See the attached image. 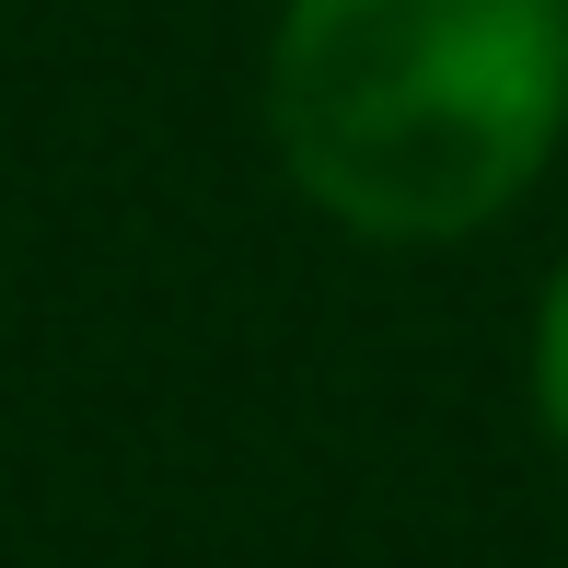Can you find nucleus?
<instances>
[{
  "mask_svg": "<svg viewBox=\"0 0 568 568\" xmlns=\"http://www.w3.org/2000/svg\"><path fill=\"white\" fill-rule=\"evenodd\" d=\"M534 418L568 453V267L546 278V314H534Z\"/></svg>",
  "mask_w": 568,
  "mask_h": 568,
  "instance_id": "obj_2",
  "label": "nucleus"
},
{
  "mask_svg": "<svg viewBox=\"0 0 568 568\" xmlns=\"http://www.w3.org/2000/svg\"><path fill=\"white\" fill-rule=\"evenodd\" d=\"M267 140L372 244L487 232L568 140V0H278Z\"/></svg>",
  "mask_w": 568,
  "mask_h": 568,
  "instance_id": "obj_1",
  "label": "nucleus"
}]
</instances>
